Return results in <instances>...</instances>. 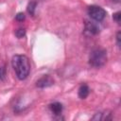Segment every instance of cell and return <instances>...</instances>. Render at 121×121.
<instances>
[{"label":"cell","mask_w":121,"mask_h":121,"mask_svg":"<svg viewBox=\"0 0 121 121\" xmlns=\"http://www.w3.org/2000/svg\"><path fill=\"white\" fill-rule=\"evenodd\" d=\"M11 64L17 78L20 80H24L27 78L30 72V62L25 55H14L11 59Z\"/></svg>","instance_id":"6da1fadb"},{"label":"cell","mask_w":121,"mask_h":121,"mask_svg":"<svg viewBox=\"0 0 121 121\" xmlns=\"http://www.w3.org/2000/svg\"><path fill=\"white\" fill-rule=\"evenodd\" d=\"M107 62V52L103 48H95L92 50L89 56V63L95 68H100Z\"/></svg>","instance_id":"7a4b0ae2"},{"label":"cell","mask_w":121,"mask_h":121,"mask_svg":"<svg viewBox=\"0 0 121 121\" xmlns=\"http://www.w3.org/2000/svg\"><path fill=\"white\" fill-rule=\"evenodd\" d=\"M88 15L96 22H101L106 17V10L99 6H90L88 8Z\"/></svg>","instance_id":"3957f363"},{"label":"cell","mask_w":121,"mask_h":121,"mask_svg":"<svg viewBox=\"0 0 121 121\" xmlns=\"http://www.w3.org/2000/svg\"><path fill=\"white\" fill-rule=\"evenodd\" d=\"M53 84H54V79L48 75L43 76L36 82V86L39 88H46V87H49Z\"/></svg>","instance_id":"277c9868"},{"label":"cell","mask_w":121,"mask_h":121,"mask_svg":"<svg viewBox=\"0 0 121 121\" xmlns=\"http://www.w3.org/2000/svg\"><path fill=\"white\" fill-rule=\"evenodd\" d=\"M84 31L89 35H96L99 33V26L94 22L85 21Z\"/></svg>","instance_id":"5b68a950"},{"label":"cell","mask_w":121,"mask_h":121,"mask_svg":"<svg viewBox=\"0 0 121 121\" xmlns=\"http://www.w3.org/2000/svg\"><path fill=\"white\" fill-rule=\"evenodd\" d=\"M49 109H50V111H51L54 114L60 115V114L61 113L63 108H62L61 103H60V102H54V103H51V104L49 105Z\"/></svg>","instance_id":"8992f818"},{"label":"cell","mask_w":121,"mask_h":121,"mask_svg":"<svg viewBox=\"0 0 121 121\" xmlns=\"http://www.w3.org/2000/svg\"><path fill=\"white\" fill-rule=\"evenodd\" d=\"M90 93V89L86 84H82L78 89V96L81 99H85Z\"/></svg>","instance_id":"52a82bcc"},{"label":"cell","mask_w":121,"mask_h":121,"mask_svg":"<svg viewBox=\"0 0 121 121\" xmlns=\"http://www.w3.org/2000/svg\"><path fill=\"white\" fill-rule=\"evenodd\" d=\"M35 7H36V3H35V2H30V3L28 4V7H27V11H28V13H30L31 15H34Z\"/></svg>","instance_id":"ba28073f"},{"label":"cell","mask_w":121,"mask_h":121,"mask_svg":"<svg viewBox=\"0 0 121 121\" xmlns=\"http://www.w3.org/2000/svg\"><path fill=\"white\" fill-rule=\"evenodd\" d=\"M25 33H26V30L25 28H18L16 31H15V35L18 37V38H22L23 36H25Z\"/></svg>","instance_id":"9c48e42d"},{"label":"cell","mask_w":121,"mask_h":121,"mask_svg":"<svg viewBox=\"0 0 121 121\" xmlns=\"http://www.w3.org/2000/svg\"><path fill=\"white\" fill-rule=\"evenodd\" d=\"M112 18H113V20L116 22V23H118V24H120V18H121V12L120 11H117V12H115L114 14H113V16H112Z\"/></svg>","instance_id":"30bf717a"},{"label":"cell","mask_w":121,"mask_h":121,"mask_svg":"<svg viewBox=\"0 0 121 121\" xmlns=\"http://www.w3.org/2000/svg\"><path fill=\"white\" fill-rule=\"evenodd\" d=\"M15 19H16L17 21H19V22H23V21L26 19V15H25L23 12H19V13L16 15Z\"/></svg>","instance_id":"8fae6325"},{"label":"cell","mask_w":121,"mask_h":121,"mask_svg":"<svg viewBox=\"0 0 121 121\" xmlns=\"http://www.w3.org/2000/svg\"><path fill=\"white\" fill-rule=\"evenodd\" d=\"M6 77V69L5 67H0V81L3 80Z\"/></svg>","instance_id":"7c38bea8"},{"label":"cell","mask_w":121,"mask_h":121,"mask_svg":"<svg viewBox=\"0 0 121 121\" xmlns=\"http://www.w3.org/2000/svg\"><path fill=\"white\" fill-rule=\"evenodd\" d=\"M120 35H121V33L117 32V34H116V42H117V45L118 46H120Z\"/></svg>","instance_id":"4fadbf2b"},{"label":"cell","mask_w":121,"mask_h":121,"mask_svg":"<svg viewBox=\"0 0 121 121\" xmlns=\"http://www.w3.org/2000/svg\"><path fill=\"white\" fill-rule=\"evenodd\" d=\"M112 2H116V3H119L120 2V0H112Z\"/></svg>","instance_id":"5bb4252c"}]
</instances>
